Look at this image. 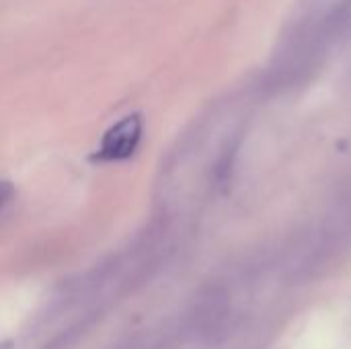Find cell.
Wrapping results in <instances>:
<instances>
[{
    "label": "cell",
    "mask_w": 351,
    "mask_h": 349,
    "mask_svg": "<svg viewBox=\"0 0 351 349\" xmlns=\"http://www.w3.org/2000/svg\"><path fill=\"white\" fill-rule=\"evenodd\" d=\"M351 41V0H302L278 51V70L300 74Z\"/></svg>",
    "instance_id": "cell-1"
},
{
    "label": "cell",
    "mask_w": 351,
    "mask_h": 349,
    "mask_svg": "<svg viewBox=\"0 0 351 349\" xmlns=\"http://www.w3.org/2000/svg\"><path fill=\"white\" fill-rule=\"evenodd\" d=\"M142 132H144V119L140 113H132L125 115L123 119H119L115 125H111L103 140L99 150L93 154L95 163H119L130 158L142 140Z\"/></svg>",
    "instance_id": "cell-2"
},
{
    "label": "cell",
    "mask_w": 351,
    "mask_h": 349,
    "mask_svg": "<svg viewBox=\"0 0 351 349\" xmlns=\"http://www.w3.org/2000/svg\"><path fill=\"white\" fill-rule=\"evenodd\" d=\"M14 195V185L10 181H0V208L6 206Z\"/></svg>",
    "instance_id": "cell-3"
},
{
    "label": "cell",
    "mask_w": 351,
    "mask_h": 349,
    "mask_svg": "<svg viewBox=\"0 0 351 349\" xmlns=\"http://www.w3.org/2000/svg\"><path fill=\"white\" fill-rule=\"evenodd\" d=\"M14 348V344H12V341H2V344H0V349H12Z\"/></svg>",
    "instance_id": "cell-4"
}]
</instances>
